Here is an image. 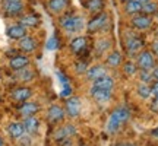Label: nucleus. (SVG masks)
<instances>
[{"label":"nucleus","mask_w":158,"mask_h":146,"mask_svg":"<svg viewBox=\"0 0 158 146\" xmlns=\"http://www.w3.org/2000/svg\"><path fill=\"white\" fill-rule=\"evenodd\" d=\"M32 95V91L29 89V88H16V89L12 92V96H13V99L18 102H25L29 99V96Z\"/></svg>","instance_id":"a211bd4d"},{"label":"nucleus","mask_w":158,"mask_h":146,"mask_svg":"<svg viewBox=\"0 0 158 146\" xmlns=\"http://www.w3.org/2000/svg\"><path fill=\"white\" fill-rule=\"evenodd\" d=\"M111 91L113 89H101V88H91V96L94 98V101L98 104H104V102L110 101L111 98Z\"/></svg>","instance_id":"0eeeda50"},{"label":"nucleus","mask_w":158,"mask_h":146,"mask_svg":"<svg viewBox=\"0 0 158 146\" xmlns=\"http://www.w3.org/2000/svg\"><path fill=\"white\" fill-rule=\"evenodd\" d=\"M60 26L66 32H79L84 28V19L81 16H73V15H66L60 19Z\"/></svg>","instance_id":"f03ea898"},{"label":"nucleus","mask_w":158,"mask_h":146,"mask_svg":"<svg viewBox=\"0 0 158 146\" xmlns=\"http://www.w3.org/2000/svg\"><path fill=\"white\" fill-rule=\"evenodd\" d=\"M106 63H107V66H110V67H117L118 64L122 63V54H120L118 51L110 53L107 57V60H106Z\"/></svg>","instance_id":"bb28decb"},{"label":"nucleus","mask_w":158,"mask_h":146,"mask_svg":"<svg viewBox=\"0 0 158 146\" xmlns=\"http://www.w3.org/2000/svg\"><path fill=\"white\" fill-rule=\"evenodd\" d=\"M64 116H66V111L62 107H59V105H51L48 108V111H47V118H48L50 123H59V121H62L63 118H64Z\"/></svg>","instance_id":"1a4fd4ad"},{"label":"nucleus","mask_w":158,"mask_h":146,"mask_svg":"<svg viewBox=\"0 0 158 146\" xmlns=\"http://www.w3.org/2000/svg\"><path fill=\"white\" fill-rule=\"evenodd\" d=\"M88 69H89V66H88V63L85 62V60H79L78 63H75V70H76V73H79V75L86 73Z\"/></svg>","instance_id":"2f4dec72"},{"label":"nucleus","mask_w":158,"mask_h":146,"mask_svg":"<svg viewBox=\"0 0 158 146\" xmlns=\"http://www.w3.org/2000/svg\"><path fill=\"white\" fill-rule=\"evenodd\" d=\"M2 9H3L6 16L16 18V16H21L23 13V3L22 0L21 2H6V0H3Z\"/></svg>","instance_id":"7ed1b4c3"},{"label":"nucleus","mask_w":158,"mask_h":146,"mask_svg":"<svg viewBox=\"0 0 158 146\" xmlns=\"http://www.w3.org/2000/svg\"><path fill=\"white\" fill-rule=\"evenodd\" d=\"M6 35H7L10 39H21L27 35V28L22 26L21 23L12 25V26H9V28L6 29Z\"/></svg>","instance_id":"4468645a"},{"label":"nucleus","mask_w":158,"mask_h":146,"mask_svg":"<svg viewBox=\"0 0 158 146\" xmlns=\"http://www.w3.org/2000/svg\"><path fill=\"white\" fill-rule=\"evenodd\" d=\"M136 66L141 69V70H151V69H154V66H155L154 54L151 53V51H148V50H145V51H142V53H139Z\"/></svg>","instance_id":"39448f33"},{"label":"nucleus","mask_w":158,"mask_h":146,"mask_svg":"<svg viewBox=\"0 0 158 146\" xmlns=\"http://www.w3.org/2000/svg\"><path fill=\"white\" fill-rule=\"evenodd\" d=\"M152 76H154V79H155V80H158V67H155V69H154Z\"/></svg>","instance_id":"ea45409f"},{"label":"nucleus","mask_w":158,"mask_h":146,"mask_svg":"<svg viewBox=\"0 0 158 146\" xmlns=\"http://www.w3.org/2000/svg\"><path fill=\"white\" fill-rule=\"evenodd\" d=\"M114 146H136L133 143H118V145H114Z\"/></svg>","instance_id":"79ce46f5"},{"label":"nucleus","mask_w":158,"mask_h":146,"mask_svg":"<svg viewBox=\"0 0 158 146\" xmlns=\"http://www.w3.org/2000/svg\"><path fill=\"white\" fill-rule=\"evenodd\" d=\"M86 9L91 13H100L104 9V0H88L86 2Z\"/></svg>","instance_id":"a878e982"},{"label":"nucleus","mask_w":158,"mask_h":146,"mask_svg":"<svg viewBox=\"0 0 158 146\" xmlns=\"http://www.w3.org/2000/svg\"><path fill=\"white\" fill-rule=\"evenodd\" d=\"M19 114L21 116H23V117H28V116H35L37 112L40 111V105L37 104V102H28V101H25L19 107Z\"/></svg>","instance_id":"f3484780"},{"label":"nucleus","mask_w":158,"mask_h":146,"mask_svg":"<svg viewBox=\"0 0 158 146\" xmlns=\"http://www.w3.org/2000/svg\"><path fill=\"white\" fill-rule=\"evenodd\" d=\"M139 78H141V82L142 83H149L151 80H152V73L149 72V70H141V75H139Z\"/></svg>","instance_id":"473e14b6"},{"label":"nucleus","mask_w":158,"mask_h":146,"mask_svg":"<svg viewBox=\"0 0 158 146\" xmlns=\"http://www.w3.org/2000/svg\"><path fill=\"white\" fill-rule=\"evenodd\" d=\"M19 23L25 28H34L40 23V18L37 15H23L19 19Z\"/></svg>","instance_id":"4be33fe9"},{"label":"nucleus","mask_w":158,"mask_h":146,"mask_svg":"<svg viewBox=\"0 0 158 146\" xmlns=\"http://www.w3.org/2000/svg\"><path fill=\"white\" fill-rule=\"evenodd\" d=\"M86 47H88V39L86 37H76L70 41V50L72 53H75L76 56L79 54H82L85 50H86Z\"/></svg>","instance_id":"9d476101"},{"label":"nucleus","mask_w":158,"mask_h":146,"mask_svg":"<svg viewBox=\"0 0 158 146\" xmlns=\"http://www.w3.org/2000/svg\"><path fill=\"white\" fill-rule=\"evenodd\" d=\"M122 3H127V2H130V0H120Z\"/></svg>","instance_id":"a18cd8bd"},{"label":"nucleus","mask_w":158,"mask_h":146,"mask_svg":"<svg viewBox=\"0 0 158 146\" xmlns=\"http://www.w3.org/2000/svg\"><path fill=\"white\" fill-rule=\"evenodd\" d=\"M81 112V99L78 96H69L66 99V114L69 117L76 118Z\"/></svg>","instance_id":"423d86ee"},{"label":"nucleus","mask_w":158,"mask_h":146,"mask_svg":"<svg viewBox=\"0 0 158 146\" xmlns=\"http://www.w3.org/2000/svg\"><path fill=\"white\" fill-rule=\"evenodd\" d=\"M152 23V19L148 16V15H136V16L132 18V25L135 26L136 29H148Z\"/></svg>","instance_id":"ddd939ff"},{"label":"nucleus","mask_w":158,"mask_h":146,"mask_svg":"<svg viewBox=\"0 0 158 146\" xmlns=\"http://www.w3.org/2000/svg\"><path fill=\"white\" fill-rule=\"evenodd\" d=\"M37 39L29 37V35H25L23 38L19 39V48L23 51V53H32V51L37 50Z\"/></svg>","instance_id":"f8f14e48"},{"label":"nucleus","mask_w":158,"mask_h":146,"mask_svg":"<svg viewBox=\"0 0 158 146\" xmlns=\"http://www.w3.org/2000/svg\"><path fill=\"white\" fill-rule=\"evenodd\" d=\"M142 47H143V41H142L139 37H136V35L127 38V41H126V48H127V53L132 54V56H135L136 53H139V51L142 50Z\"/></svg>","instance_id":"9b49d317"},{"label":"nucleus","mask_w":158,"mask_h":146,"mask_svg":"<svg viewBox=\"0 0 158 146\" xmlns=\"http://www.w3.org/2000/svg\"><path fill=\"white\" fill-rule=\"evenodd\" d=\"M76 127L73 124H66V126H62L54 132V139L56 140H62V139H68V137H72L73 135H76Z\"/></svg>","instance_id":"6e6552de"},{"label":"nucleus","mask_w":158,"mask_h":146,"mask_svg":"<svg viewBox=\"0 0 158 146\" xmlns=\"http://www.w3.org/2000/svg\"><path fill=\"white\" fill-rule=\"evenodd\" d=\"M57 76H59V79H60V82L63 83V86H64V85H69L68 78H66V76H64L62 72H57Z\"/></svg>","instance_id":"e433bc0d"},{"label":"nucleus","mask_w":158,"mask_h":146,"mask_svg":"<svg viewBox=\"0 0 158 146\" xmlns=\"http://www.w3.org/2000/svg\"><path fill=\"white\" fill-rule=\"evenodd\" d=\"M124 12L127 15H138L139 12H142V3L138 0H130L124 3Z\"/></svg>","instance_id":"b1692460"},{"label":"nucleus","mask_w":158,"mask_h":146,"mask_svg":"<svg viewBox=\"0 0 158 146\" xmlns=\"http://www.w3.org/2000/svg\"><path fill=\"white\" fill-rule=\"evenodd\" d=\"M151 92H152L154 96H158V80H155L154 85L151 86Z\"/></svg>","instance_id":"4c0bfd02"},{"label":"nucleus","mask_w":158,"mask_h":146,"mask_svg":"<svg viewBox=\"0 0 158 146\" xmlns=\"http://www.w3.org/2000/svg\"><path fill=\"white\" fill-rule=\"evenodd\" d=\"M45 47H47V50H51V51L57 50V48H59V39H57V37L53 35V37L47 41V45H45Z\"/></svg>","instance_id":"72a5a7b5"},{"label":"nucleus","mask_w":158,"mask_h":146,"mask_svg":"<svg viewBox=\"0 0 158 146\" xmlns=\"http://www.w3.org/2000/svg\"><path fill=\"white\" fill-rule=\"evenodd\" d=\"M136 92H138V95L143 98V99H147L149 96L152 95V92H151V86L148 83H141L138 85V88H136Z\"/></svg>","instance_id":"c85d7f7f"},{"label":"nucleus","mask_w":158,"mask_h":146,"mask_svg":"<svg viewBox=\"0 0 158 146\" xmlns=\"http://www.w3.org/2000/svg\"><path fill=\"white\" fill-rule=\"evenodd\" d=\"M110 47H111V41L110 39H101V41H98L95 45V51H97V56H101L104 54L107 50H110Z\"/></svg>","instance_id":"cd10ccee"},{"label":"nucleus","mask_w":158,"mask_h":146,"mask_svg":"<svg viewBox=\"0 0 158 146\" xmlns=\"http://www.w3.org/2000/svg\"><path fill=\"white\" fill-rule=\"evenodd\" d=\"M60 95L63 96V98H69V96H72V88L69 86V85H64V88H63L62 94Z\"/></svg>","instance_id":"f704fd0d"},{"label":"nucleus","mask_w":158,"mask_h":146,"mask_svg":"<svg viewBox=\"0 0 158 146\" xmlns=\"http://www.w3.org/2000/svg\"><path fill=\"white\" fill-rule=\"evenodd\" d=\"M138 2H141L142 5H143V3H148V2H151V0H138Z\"/></svg>","instance_id":"37998d69"},{"label":"nucleus","mask_w":158,"mask_h":146,"mask_svg":"<svg viewBox=\"0 0 158 146\" xmlns=\"http://www.w3.org/2000/svg\"><path fill=\"white\" fill-rule=\"evenodd\" d=\"M152 51H154V54H157L158 56V41L152 44Z\"/></svg>","instance_id":"58836bf2"},{"label":"nucleus","mask_w":158,"mask_h":146,"mask_svg":"<svg viewBox=\"0 0 158 146\" xmlns=\"http://www.w3.org/2000/svg\"><path fill=\"white\" fill-rule=\"evenodd\" d=\"M7 132H9V135H10L12 139H19V137H22L23 133H25V127H23L22 123H10L7 126Z\"/></svg>","instance_id":"aec40b11"},{"label":"nucleus","mask_w":158,"mask_h":146,"mask_svg":"<svg viewBox=\"0 0 158 146\" xmlns=\"http://www.w3.org/2000/svg\"><path fill=\"white\" fill-rule=\"evenodd\" d=\"M85 75H86V79H88V80H92V82H94V80H97V79L106 76V75H107V70H106L104 66L97 64V66H92V67L88 69Z\"/></svg>","instance_id":"dca6fc26"},{"label":"nucleus","mask_w":158,"mask_h":146,"mask_svg":"<svg viewBox=\"0 0 158 146\" xmlns=\"http://www.w3.org/2000/svg\"><path fill=\"white\" fill-rule=\"evenodd\" d=\"M94 88H101V89H113L114 88V79L110 78L108 75L102 76V78L94 80Z\"/></svg>","instance_id":"412c9836"},{"label":"nucleus","mask_w":158,"mask_h":146,"mask_svg":"<svg viewBox=\"0 0 158 146\" xmlns=\"http://www.w3.org/2000/svg\"><path fill=\"white\" fill-rule=\"evenodd\" d=\"M157 10H158L157 3L148 2V3H143V5H142V12H143L145 15H152V13H155Z\"/></svg>","instance_id":"7c9ffc66"},{"label":"nucleus","mask_w":158,"mask_h":146,"mask_svg":"<svg viewBox=\"0 0 158 146\" xmlns=\"http://www.w3.org/2000/svg\"><path fill=\"white\" fill-rule=\"evenodd\" d=\"M0 146H5V143H3V139L0 137Z\"/></svg>","instance_id":"c03bdc74"},{"label":"nucleus","mask_w":158,"mask_h":146,"mask_svg":"<svg viewBox=\"0 0 158 146\" xmlns=\"http://www.w3.org/2000/svg\"><path fill=\"white\" fill-rule=\"evenodd\" d=\"M69 5V0H50L48 2V9L53 13H60L63 12Z\"/></svg>","instance_id":"5701e85b"},{"label":"nucleus","mask_w":158,"mask_h":146,"mask_svg":"<svg viewBox=\"0 0 158 146\" xmlns=\"http://www.w3.org/2000/svg\"><path fill=\"white\" fill-rule=\"evenodd\" d=\"M23 127H25V132H28V133H35V132H38V127H40V121L38 118L35 117V116H28V117L23 118Z\"/></svg>","instance_id":"6ab92c4d"},{"label":"nucleus","mask_w":158,"mask_h":146,"mask_svg":"<svg viewBox=\"0 0 158 146\" xmlns=\"http://www.w3.org/2000/svg\"><path fill=\"white\" fill-rule=\"evenodd\" d=\"M123 72H124V75H127V76H133V75L138 72V66H136L133 62H126L123 64Z\"/></svg>","instance_id":"c756f323"},{"label":"nucleus","mask_w":158,"mask_h":146,"mask_svg":"<svg viewBox=\"0 0 158 146\" xmlns=\"http://www.w3.org/2000/svg\"><path fill=\"white\" fill-rule=\"evenodd\" d=\"M129 117H130V112L126 107L116 108L110 114V118H108V123H107V132L108 133H117L120 130V127L129 120Z\"/></svg>","instance_id":"f257e3e1"},{"label":"nucleus","mask_w":158,"mask_h":146,"mask_svg":"<svg viewBox=\"0 0 158 146\" xmlns=\"http://www.w3.org/2000/svg\"><path fill=\"white\" fill-rule=\"evenodd\" d=\"M16 78L19 79V82H31L35 78V73L31 69H19L16 70Z\"/></svg>","instance_id":"393cba45"},{"label":"nucleus","mask_w":158,"mask_h":146,"mask_svg":"<svg viewBox=\"0 0 158 146\" xmlns=\"http://www.w3.org/2000/svg\"><path fill=\"white\" fill-rule=\"evenodd\" d=\"M107 23H108V15L106 12H100V13H97L95 16L88 22L86 28H88L89 32H98V31H101Z\"/></svg>","instance_id":"20e7f679"},{"label":"nucleus","mask_w":158,"mask_h":146,"mask_svg":"<svg viewBox=\"0 0 158 146\" xmlns=\"http://www.w3.org/2000/svg\"><path fill=\"white\" fill-rule=\"evenodd\" d=\"M149 108H151V111L152 112H157L158 114V96H155L152 99V102L149 104Z\"/></svg>","instance_id":"c9c22d12"},{"label":"nucleus","mask_w":158,"mask_h":146,"mask_svg":"<svg viewBox=\"0 0 158 146\" xmlns=\"http://www.w3.org/2000/svg\"><path fill=\"white\" fill-rule=\"evenodd\" d=\"M6 2H21V0H6Z\"/></svg>","instance_id":"49530a36"},{"label":"nucleus","mask_w":158,"mask_h":146,"mask_svg":"<svg viewBox=\"0 0 158 146\" xmlns=\"http://www.w3.org/2000/svg\"><path fill=\"white\" fill-rule=\"evenodd\" d=\"M29 64V59L27 56H22V54H15V56L10 59L9 62V66H10L12 70H19V69H23L27 67Z\"/></svg>","instance_id":"2eb2a0df"},{"label":"nucleus","mask_w":158,"mask_h":146,"mask_svg":"<svg viewBox=\"0 0 158 146\" xmlns=\"http://www.w3.org/2000/svg\"><path fill=\"white\" fill-rule=\"evenodd\" d=\"M151 135H152L154 137H158V127H155V129L151 132Z\"/></svg>","instance_id":"a19ab883"}]
</instances>
